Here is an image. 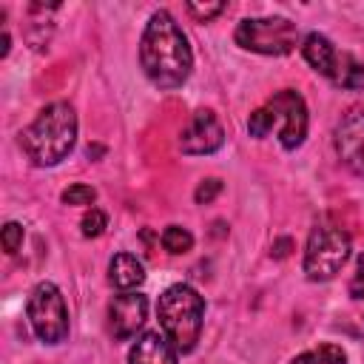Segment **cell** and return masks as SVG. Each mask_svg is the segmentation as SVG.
<instances>
[{"label":"cell","mask_w":364,"mask_h":364,"mask_svg":"<svg viewBox=\"0 0 364 364\" xmlns=\"http://www.w3.org/2000/svg\"><path fill=\"white\" fill-rule=\"evenodd\" d=\"M139 65L145 77L156 88H179L193 68V54L188 46L185 31L171 17V11L159 9L145 23L142 40H139Z\"/></svg>","instance_id":"cell-1"},{"label":"cell","mask_w":364,"mask_h":364,"mask_svg":"<svg viewBox=\"0 0 364 364\" xmlns=\"http://www.w3.org/2000/svg\"><path fill=\"white\" fill-rule=\"evenodd\" d=\"M77 142V114L68 102L57 100L46 105L37 119L20 134V148L37 168L63 162Z\"/></svg>","instance_id":"cell-2"},{"label":"cell","mask_w":364,"mask_h":364,"mask_svg":"<svg viewBox=\"0 0 364 364\" xmlns=\"http://www.w3.org/2000/svg\"><path fill=\"white\" fill-rule=\"evenodd\" d=\"M156 316L162 333L173 341L179 353H191L199 341L202 321H205V299L185 282L171 284L162 290L156 301Z\"/></svg>","instance_id":"cell-3"},{"label":"cell","mask_w":364,"mask_h":364,"mask_svg":"<svg viewBox=\"0 0 364 364\" xmlns=\"http://www.w3.org/2000/svg\"><path fill=\"white\" fill-rule=\"evenodd\" d=\"M350 259V236L344 228L321 222L310 230L304 247V273L310 282H330Z\"/></svg>","instance_id":"cell-4"},{"label":"cell","mask_w":364,"mask_h":364,"mask_svg":"<svg viewBox=\"0 0 364 364\" xmlns=\"http://www.w3.org/2000/svg\"><path fill=\"white\" fill-rule=\"evenodd\" d=\"M233 40L245 51L282 57V54L293 51L296 40H299V28L287 17H245L236 26Z\"/></svg>","instance_id":"cell-5"},{"label":"cell","mask_w":364,"mask_h":364,"mask_svg":"<svg viewBox=\"0 0 364 364\" xmlns=\"http://www.w3.org/2000/svg\"><path fill=\"white\" fill-rule=\"evenodd\" d=\"M28 324L34 336L46 344H60L68 336V307L54 282H37L28 293Z\"/></svg>","instance_id":"cell-6"},{"label":"cell","mask_w":364,"mask_h":364,"mask_svg":"<svg viewBox=\"0 0 364 364\" xmlns=\"http://www.w3.org/2000/svg\"><path fill=\"white\" fill-rule=\"evenodd\" d=\"M267 108L276 114V122H282L279 128V142L284 151H296L304 136H307V105L301 100L299 91H276L267 100Z\"/></svg>","instance_id":"cell-7"},{"label":"cell","mask_w":364,"mask_h":364,"mask_svg":"<svg viewBox=\"0 0 364 364\" xmlns=\"http://www.w3.org/2000/svg\"><path fill=\"white\" fill-rule=\"evenodd\" d=\"M336 154L347 171L364 176V108H350L336 125Z\"/></svg>","instance_id":"cell-8"},{"label":"cell","mask_w":364,"mask_h":364,"mask_svg":"<svg viewBox=\"0 0 364 364\" xmlns=\"http://www.w3.org/2000/svg\"><path fill=\"white\" fill-rule=\"evenodd\" d=\"M145 318H148V299L136 290H122L108 304V327L119 341L134 338L136 330H142Z\"/></svg>","instance_id":"cell-9"},{"label":"cell","mask_w":364,"mask_h":364,"mask_svg":"<svg viewBox=\"0 0 364 364\" xmlns=\"http://www.w3.org/2000/svg\"><path fill=\"white\" fill-rule=\"evenodd\" d=\"M222 142H225V131H222V125H219L213 111H196L191 117V122L182 128V134H179V148L188 156L213 154V151L222 148Z\"/></svg>","instance_id":"cell-10"},{"label":"cell","mask_w":364,"mask_h":364,"mask_svg":"<svg viewBox=\"0 0 364 364\" xmlns=\"http://www.w3.org/2000/svg\"><path fill=\"white\" fill-rule=\"evenodd\" d=\"M128 364H179V350L162 330H145L131 344Z\"/></svg>","instance_id":"cell-11"},{"label":"cell","mask_w":364,"mask_h":364,"mask_svg":"<svg viewBox=\"0 0 364 364\" xmlns=\"http://www.w3.org/2000/svg\"><path fill=\"white\" fill-rule=\"evenodd\" d=\"M301 54H304V60L310 63L313 71H318V74H324V77L333 80L336 65H338V51H336V46L324 34L310 31L304 37V43H301Z\"/></svg>","instance_id":"cell-12"},{"label":"cell","mask_w":364,"mask_h":364,"mask_svg":"<svg viewBox=\"0 0 364 364\" xmlns=\"http://www.w3.org/2000/svg\"><path fill=\"white\" fill-rule=\"evenodd\" d=\"M108 282L111 287H117L119 293L122 290H134L145 282V267L136 256L131 253H117L111 262H108Z\"/></svg>","instance_id":"cell-13"},{"label":"cell","mask_w":364,"mask_h":364,"mask_svg":"<svg viewBox=\"0 0 364 364\" xmlns=\"http://www.w3.org/2000/svg\"><path fill=\"white\" fill-rule=\"evenodd\" d=\"M333 82L341 85V88H364V65L353 54H338Z\"/></svg>","instance_id":"cell-14"},{"label":"cell","mask_w":364,"mask_h":364,"mask_svg":"<svg viewBox=\"0 0 364 364\" xmlns=\"http://www.w3.org/2000/svg\"><path fill=\"white\" fill-rule=\"evenodd\" d=\"M290 364H347V355L338 344H321V347L299 353Z\"/></svg>","instance_id":"cell-15"},{"label":"cell","mask_w":364,"mask_h":364,"mask_svg":"<svg viewBox=\"0 0 364 364\" xmlns=\"http://www.w3.org/2000/svg\"><path fill=\"white\" fill-rule=\"evenodd\" d=\"M159 239H162V247H165L168 253H173V256L188 253V250L193 247V233H191L188 228H182V225H168Z\"/></svg>","instance_id":"cell-16"},{"label":"cell","mask_w":364,"mask_h":364,"mask_svg":"<svg viewBox=\"0 0 364 364\" xmlns=\"http://www.w3.org/2000/svg\"><path fill=\"white\" fill-rule=\"evenodd\" d=\"M273 125H276V114L264 105V108H256L253 114H250V119H247V131H250V136H256V139H264L270 131H273Z\"/></svg>","instance_id":"cell-17"},{"label":"cell","mask_w":364,"mask_h":364,"mask_svg":"<svg viewBox=\"0 0 364 364\" xmlns=\"http://www.w3.org/2000/svg\"><path fill=\"white\" fill-rule=\"evenodd\" d=\"M105 228H108V216H105V210H100V208H91V210L82 216V222H80V230H82L85 239H97Z\"/></svg>","instance_id":"cell-18"},{"label":"cell","mask_w":364,"mask_h":364,"mask_svg":"<svg viewBox=\"0 0 364 364\" xmlns=\"http://www.w3.org/2000/svg\"><path fill=\"white\" fill-rule=\"evenodd\" d=\"M94 199H97V191L91 185H82V182H74L63 191L65 205H94Z\"/></svg>","instance_id":"cell-19"},{"label":"cell","mask_w":364,"mask_h":364,"mask_svg":"<svg viewBox=\"0 0 364 364\" xmlns=\"http://www.w3.org/2000/svg\"><path fill=\"white\" fill-rule=\"evenodd\" d=\"M219 193H222V179H216V176H208V179H202V182L196 185V191H193V199H196V205H208V202H213Z\"/></svg>","instance_id":"cell-20"},{"label":"cell","mask_w":364,"mask_h":364,"mask_svg":"<svg viewBox=\"0 0 364 364\" xmlns=\"http://www.w3.org/2000/svg\"><path fill=\"white\" fill-rule=\"evenodd\" d=\"M185 9H188V14L196 17L199 23H208V20H213L216 14H222V11L228 9V3H188Z\"/></svg>","instance_id":"cell-21"},{"label":"cell","mask_w":364,"mask_h":364,"mask_svg":"<svg viewBox=\"0 0 364 364\" xmlns=\"http://www.w3.org/2000/svg\"><path fill=\"white\" fill-rule=\"evenodd\" d=\"M20 245H23V225L20 222H6L3 225V250L17 253Z\"/></svg>","instance_id":"cell-22"},{"label":"cell","mask_w":364,"mask_h":364,"mask_svg":"<svg viewBox=\"0 0 364 364\" xmlns=\"http://www.w3.org/2000/svg\"><path fill=\"white\" fill-rule=\"evenodd\" d=\"M350 293H353V299H364V253L358 256L355 273H353V279H350Z\"/></svg>","instance_id":"cell-23"},{"label":"cell","mask_w":364,"mask_h":364,"mask_svg":"<svg viewBox=\"0 0 364 364\" xmlns=\"http://www.w3.org/2000/svg\"><path fill=\"white\" fill-rule=\"evenodd\" d=\"M290 247H293V239H287V236H282L276 245H273V256L276 259H284L287 253H290Z\"/></svg>","instance_id":"cell-24"},{"label":"cell","mask_w":364,"mask_h":364,"mask_svg":"<svg viewBox=\"0 0 364 364\" xmlns=\"http://www.w3.org/2000/svg\"><path fill=\"white\" fill-rule=\"evenodd\" d=\"M9 54V34L3 31V37H0V57H6Z\"/></svg>","instance_id":"cell-25"}]
</instances>
